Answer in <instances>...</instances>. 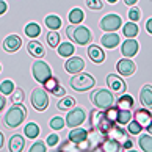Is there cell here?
<instances>
[{
	"instance_id": "6da1fadb",
	"label": "cell",
	"mask_w": 152,
	"mask_h": 152,
	"mask_svg": "<svg viewBox=\"0 0 152 152\" xmlns=\"http://www.w3.org/2000/svg\"><path fill=\"white\" fill-rule=\"evenodd\" d=\"M116 116H118V108L113 105L107 110H100L96 107V110L89 111V126L93 130L99 132L105 138L111 132V129L116 126Z\"/></svg>"
},
{
	"instance_id": "7a4b0ae2",
	"label": "cell",
	"mask_w": 152,
	"mask_h": 152,
	"mask_svg": "<svg viewBox=\"0 0 152 152\" xmlns=\"http://www.w3.org/2000/svg\"><path fill=\"white\" fill-rule=\"evenodd\" d=\"M27 115H28L27 107L22 102L20 104H13V107L7 111V115H5V118H3V124L8 129H16L25 121Z\"/></svg>"
},
{
	"instance_id": "3957f363",
	"label": "cell",
	"mask_w": 152,
	"mask_h": 152,
	"mask_svg": "<svg viewBox=\"0 0 152 152\" xmlns=\"http://www.w3.org/2000/svg\"><path fill=\"white\" fill-rule=\"evenodd\" d=\"M66 35L67 38L71 39L72 42L78 44V46H86V44L91 42L93 39V33L91 30L85 25H80V24H72L66 28Z\"/></svg>"
},
{
	"instance_id": "277c9868",
	"label": "cell",
	"mask_w": 152,
	"mask_h": 152,
	"mask_svg": "<svg viewBox=\"0 0 152 152\" xmlns=\"http://www.w3.org/2000/svg\"><path fill=\"white\" fill-rule=\"evenodd\" d=\"M71 88L77 93H83V91H89L91 88H94L96 80L91 74L88 72H78V74H74V77L71 78Z\"/></svg>"
},
{
	"instance_id": "5b68a950",
	"label": "cell",
	"mask_w": 152,
	"mask_h": 152,
	"mask_svg": "<svg viewBox=\"0 0 152 152\" xmlns=\"http://www.w3.org/2000/svg\"><path fill=\"white\" fill-rule=\"evenodd\" d=\"M91 102L100 110L110 108V107L115 105L113 91H111V89H107V88H100V89H97V91H94L91 94Z\"/></svg>"
},
{
	"instance_id": "8992f818",
	"label": "cell",
	"mask_w": 152,
	"mask_h": 152,
	"mask_svg": "<svg viewBox=\"0 0 152 152\" xmlns=\"http://www.w3.org/2000/svg\"><path fill=\"white\" fill-rule=\"evenodd\" d=\"M31 74H33V77H35V80L42 85L47 78L52 77V69L49 67V64L46 63V61H41L38 58V61H35L33 66H31Z\"/></svg>"
},
{
	"instance_id": "52a82bcc",
	"label": "cell",
	"mask_w": 152,
	"mask_h": 152,
	"mask_svg": "<svg viewBox=\"0 0 152 152\" xmlns=\"http://www.w3.org/2000/svg\"><path fill=\"white\" fill-rule=\"evenodd\" d=\"M31 105L38 111H44L49 107V96L44 88H35L31 91Z\"/></svg>"
},
{
	"instance_id": "ba28073f",
	"label": "cell",
	"mask_w": 152,
	"mask_h": 152,
	"mask_svg": "<svg viewBox=\"0 0 152 152\" xmlns=\"http://www.w3.org/2000/svg\"><path fill=\"white\" fill-rule=\"evenodd\" d=\"M86 119V113L82 107H74L69 110V113L66 115V126L67 127H78L82 126Z\"/></svg>"
},
{
	"instance_id": "9c48e42d",
	"label": "cell",
	"mask_w": 152,
	"mask_h": 152,
	"mask_svg": "<svg viewBox=\"0 0 152 152\" xmlns=\"http://www.w3.org/2000/svg\"><path fill=\"white\" fill-rule=\"evenodd\" d=\"M99 27L105 31H116L118 28L122 27V19L118 14H107L102 18Z\"/></svg>"
},
{
	"instance_id": "30bf717a",
	"label": "cell",
	"mask_w": 152,
	"mask_h": 152,
	"mask_svg": "<svg viewBox=\"0 0 152 152\" xmlns=\"http://www.w3.org/2000/svg\"><path fill=\"white\" fill-rule=\"evenodd\" d=\"M116 69H118V72H119V75L130 77V75L135 74V71H137V64H135L130 58L124 57L116 63Z\"/></svg>"
},
{
	"instance_id": "8fae6325",
	"label": "cell",
	"mask_w": 152,
	"mask_h": 152,
	"mask_svg": "<svg viewBox=\"0 0 152 152\" xmlns=\"http://www.w3.org/2000/svg\"><path fill=\"white\" fill-rule=\"evenodd\" d=\"M83 69H85V61H83V58L80 57H69V60L64 63V71L69 72V74H78V72H82Z\"/></svg>"
},
{
	"instance_id": "7c38bea8",
	"label": "cell",
	"mask_w": 152,
	"mask_h": 152,
	"mask_svg": "<svg viewBox=\"0 0 152 152\" xmlns=\"http://www.w3.org/2000/svg\"><path fill=\"white\" fill-rule=\"evenodd\" d=\"M138 50H140V44H138L137 39H133V38H127L121 46V52H122L124 57H127V58L135 57V55L138 53Z\"/></svg>"
},
{
	"instance_id": "4fadbf2b",
	"label": "cell",
	"mask_w": 152,
	"mask_h": 152,
	"mask_svg": "<svg viewBox=\"0 0 152 152\" xmlns=\"http://www.w3.org/2000/svg\"><path fill=\"white\" fill-rule=\"evenodd\" d=\"M107 85H108V88L116 94H122L124 91H126V83H124V80L119 75L108 74L107 75Z\"/></svg>"
},
{
	"instance_id": "5bb4252c",
	"label": "cell",
	"mask_w": 152,
	"mask_h": 152,
	"mask_svg": "<svg viewBox=\"0 0 152 152\" xmlns=\"http://www.w3.org/2000/svg\"><path fill=\"white\" fill-rule=\"evenodd\" d=\"M22 46V39L18 35H10L3 39V49L7 50L8 53H14L18 52Z\"/></svg>"
},
{
	"instance_id": "9a60e30c",
	"label": "cell",
	"mask_w": 152,
	"mask_h": 152,
	"mask_svg": "<svg viewBox=\"0 0 152 152\" xmlns=\"http://www.w3.org/2000/svg\"><path fill=\"white\" fill-rule=\"evenodd\" d=\"M86 52H88L89 60H91L94 64H102L105 61V52L102 50V47L96 46V44H91V46L88 47Z\"/></svg>"
},
{
	"instance_id": "2e32d148",
	"label": "cell",
	"mask_w": 152,
	"mask_h": 152,
	"mask_svg": "<svg viewBox=\"0 0 152 152\" xmlns=\"http://www.w3.org/2000/svg\"><path fill=\"white\" fill-rule=\"evenodd\" d=\"M133 119L137 121L140 126H143V129H144V127H148L149 124L152 122V113L146 108V107L144 108H138L133 113Z\"/></svg>"
},
{
	"instance_id": "e0dca14e",
	"label": "cell",
	"mask_w": 152,
	"mask_h": 152,
	"mask_svg": "<svg viewBox=\"0 0 152 152\" xmlns=\"http://www.w3.org/2000/svg\"><path fill=\"white\" fill-rule=\"evenodd\" d=\"M71 140V141H74L75 144H80L83 141H86L88 140V130L83 127H72V130L69 132V137H67Z\"/></svg>"
},
{
	"instance_id": "ac0fdd59",
	"label": "cell",
	"mask_w": 152,
	"mask_h": 152,
	"mask_svg": "<svg viewBox=\"0 0 152 152\" xmlns=\"http://www.w3.org/2000/svg\"><path fill=\"white\" fill-rule=\"evenodd\" d=\"M121 149H122L121 141L111 137H105L102 141V146H100V151H105V152H118Z\"/></svg>"
},
{
	"instance_id": "d6986e66",
	"label": "cell",
	"mask_w": 152,
	"mask_h": 152,
	"mask_svg": "<svg viewBox=\"0 0 152 152\" xmlns=\"http://www.w3.org/2000/svg\"><path fill=\"white\" fill-rule=\"evenodd\" d=\"M100 42H102V46L105 49H115L121 42V38L116 35V31H108L100 38Z\"/></svg>"
},
{
	"instance_id": "ffe728a7",
	"label": "cell",
	"mask_w": 152,
	"mask_h": 152,
	"mask_svg": "<svg viewBox=\"0 0 152 152\" xmlns=\"http://www.w3.org/2000/svg\"><path fill=\"white\" fill-rule=\"evenodd\" d=\"M27 50H28V53L35 58H42L44 55H46L44 46L39 41H36V39H33V41H30L28 44H27Z\"/></svg>"
},
{
	"instance_id": "44dd1931",
	"label": "cell",
	"mask_w": 152,
	"mask_h": 152,
	"mask_svg": "<svg viewBox=\"0 0 152 152\" xmlns=\"http://www.w3.org/2000/svg\"><path fill=\"white\" fill-rule=\"evenodd\" d=\"M140 102L146 108H152V85H144L140 91Z\"/></svg>"
},
{
	"instance_id": "7402d4cb",
	"label": "cell",
	"mask_w": 152,
	"mask_h": 152,
	"mask_svg": "<svg viewBox=\"0 0 152 152\" xmlns=\"http://www.w3.org/2000/svg\"><path fill=\"white\" fill-rule=\"evenodd\" d=\"M8 148H10L11 152H20V151H24V148H25V138L22 137V135H13L11 140H10Z\"/></svg>"
},
{
	"instance_id": "603a6c76",
	"label": "cell",
	"mask_w": 152,
	"mask_h": 152,
	"mask_svg": "<svg viewBox=\"0 0 152 152\" xmlns=\"http://www.w3.org/2000/svg\"><path fill=\"white\" fill-rule=\"evenodd\" d=\"M115 107L118 110H132L133 108V97L130 94H122L121 97L116 100Z\"/></svg>"
},
{
	"instance_id": "cb8c5ba5",
	"label": "cell",
	"mask_w": 152,
	"mask_h": 152,
	"mask_svg": "<svg viewBox=\"0 0 152 152\" xmlns=\"http://www.w3.org/2000/svg\"><path fill=\"white\" fill-rule=\"evenodd\" d=\"M138 144H140V149H141V151H144V152H152V135H151V133L140 135Z\"/></svg>"
},
{
	"instance_id": "d4e9b609",
	"label": "cell",
	"mask_w": 152,
	"mask_h": 152,
	"mask_svg": "<svg viewBox=\"0 0 152 152\" xmlns=\"http://www.w3.org/2000/svg\"><path fill=\"white\" fill-rule=\"evenodd\" d=\"M57 49H58V55L60 57H64V58L72 57L74 52H75V47H74L72 42H61Z\"/></svg>"
},
{
	"instance_id": "484cf974",
	"label": "cell",
	"mask_w": 152,
	"mask_h": 152,
	"mask_svg": "<svg viewBox=\"0 0 152 152\" xmlns=\"http://www.w3.org/2000/svg\"><path fill=\"white\" fill-rule=\"evenodd\" d=\"M133 119V113L132 110H118V116H116V122L119 126H127L129 122Z\"/></svg>"
},
{
	"instance_id": "4316f807",
	"label": "cell",
	"mask_w": 152,
	"mask_h": 152,
	"mask_svg": "<svg viewBox=\"0 0 152 152\" xmlns=\"http://www.w3.org/2000/svg\"><path fill=\"white\" fill-rule=\"evenodd\" d=\"M122 33H124V36L126 38H135L140 33V28H138V25H137V22H127L126 25H122Z\"/></svg>"
},
{
	"instance_id": "83f0119b",
	"label": "cell",
	"mask_w": 152,
	"mask_h": 152,
	"mask_svg": "<svg viewBox=\"0 0 152 152\" xmlns=\"http://www.w3.org/2000/svg\"><path fill=\"white\" fill-rule=\"evenodd\" d=\"M58 110H64V111H69L71 108H74L75 107V99L72 97V96H63L61 100H58Z\"/></svg>"
},
{
	"instance_id": "f1b7e54d",
	"label": "cell",
	"mask_w": 152,
	"mask_h": 152,
	"mask_svg": "<svg viewBox=\"0 0 152 152\" xmlns=\"http://www.w3.org/2000/svg\"><path fill=\"white\" fill-rule=\"evenodd\" d=\"M39 132H41V129H39V126H38L36 122H28V124L24 127L25 137H27V138H31V140L38 138V137H39Z\"/></svg>"
},
{
	"instance_id": "f546056e",
	"label": "cell",
	"mask_w": 152,
	"mask_h": 152,
	"mask_svg": "<svg viewBox=\"0 0 152 152\" xmlns=\"http://www.w3.org/2000/svg\"><path fill=\"white\" fill-rule=\"evenodd\" d=\"M24 31L28 38H38L41 35V27H39V24H36V22H30V24H27Z\"/></svg>"
},
{
	"instance_id": "4dcf8cb0",
	"label": "cell",
	"mask_w": 152,
	"mask_h": 152,
	"mask_svg": "<svg viewBox=\"0 0 152 152\" xmlns=\"http://www.w3.org/2000/svg\"><path fill=\"white\" fill-rule=\"evenodd\" d=\"M83 19H85V14L80 8H72L69 13V22L71 24H82Z\"/></svg>"
},
{
	"instance_id": "1f68e13d",
	"label": "cell",
	"mask_w": 152,
	"mask_h": 152,
	"mask_svg": "<svg viewBox=\"0 0 152 152\" xmlns=\"http://www.w3.org/2000/svg\"><path fill=\"white\" fill-rule=\"evenodd\" d=\"M46 25L49 27V30H58L61 27V19L55 14H50L46 18Z\"/></svg>"
},
{
	"instance_id": "d6a6232c",
	"label": "cell",
	"mask_w": 152,
	"mask_h": 152,
	"mask_svg": "<svg viewBox=\"0 0 152 152\" xmlns=\"http://www.w3.org/2000/svg\"><path fill=\"white\" fill-rule=\"evenodd\" d=\"M107 137L116 138V140H119V141H121L122 138H127V133H126V130H124V126H115Z\"/></svg>"
},
{
	"instance_id": "836d02e7",
	"label": "cell",
	"mask_w": 152,
	"mask_h": 152,
	"mask_svg": "<svg viewBox=\"0 0 152 152\" xmlns=\"http://www.w3.org/2000/svg\"><path fill=\"white\" fill-rule=\"evenodd\" d=\"M47 44L50 47H58L60 46V35L57 30H50L47 33Z\"/></svg>"
},
{
	"instance_id": "e575fe53",
	"label": "cell",
	"mask_w": 152,
	"mask_h": 152,
	"mask_svg": "<svg viewBox=\"0 0 152 152\" xmlns=\"http://www.w3.org/2000/svg\"><path fill=\"white\" fill-rule=\"evenodd\" d=\"M58 85H60V82H58V78L52 75V77H50V78H47V80H46V82H44V83H42V88H44V89H46V91H49V93H52V91H53V89H55V88H57V86H58Z\"/></svg>"
},
{
	"instance_id": "d590c367",
	"label": "cell",
	"mask_w": 152,
	"mask_h": 152,
	"mask_svg": "<svg viewBox=\"0 0 152 152\" xmlns=\"http://www.w3.org/2000/svg\"><path fill=\"white\" fill-rule=\"evenodd\" d=\"M14 83L11 82V80H3L2 83H0V93L2 94H5V96H8V94H11L14 91Z\"/></svg>"
},
{
	"instance_id": "8d00e7d4",
	"label": "cell",
	"mask_w": 152,
	"mask_h": 152,
	"mask_svg": "<svg viewBox=\"0 0 152 152\" xmlns=\"http://www.w3.org/2000/svg\"><path fill=\"white\" fill-rule=\"evenodd\" d=\"M24 97H25V94H24V89L22 88H14V91L11 93V102L13 104H20L22 100H24Z\"/></svg>"
},
{
	"instance_id": "74e56055",
	"label": "cell",
	"mask_w": 152,
	"mask_h": 152,
	"mask_svg": "<svg viewBox=\"0 0 152 152\" xmlns=\"http://www.w3.org/2000/svg\"><path fill=\"white\" fill-rule=\"evenodd\" d=\"M64 124H66V121H64L61 116H55V118H52V119H50L49 126L52 127L53 130H61V129L64 127Z\"/></svg>"
},
{
	"instance_id": "f35d334b",
	"label": "cell",
	"mask_w": 152,
	"mask_h": 152,
	"mask_svg": "<svg viewBox=\"0 0 152 152\" xmlns=\"http://www.w3.org/2000/svg\"><path fill=\"white\" fill-rule=\"evenodd\" d=\"M127 130H129V133H130V135H140V133H141V130H143V126H140V124L135 121V119H132L130 122L127 124Z\"/></svg>"
},
{
	"instance_id": "ab89813d",
	"label": "cell",
	"mask_w": 152,
	"mask_h": 152,
	"mask_svg": "<svg viewBox=\"0 0 152 152\" xmlns=\"http://www.w3.org/2000/svg\"><path fill=\"white\" fill-rule=\"evenodd\" d=\"M129 19L133 20V22H138L140 19H141V11H140V8L132 7L130 11H129Z\"/></svg>"
},
{
	"instance_id": "60d3db41",
	"label": "cell",
	"mask_w": 152,
	"mask_h": 152,
	"mask_svg": "<svg viewBox=\"0 0 152 152\" xmlns=\"http://www.w3.org/2000/svg\"><path fill=\"white\" fill-rule=\"evenodd\" d=\"M85 3L89 10H102L104 8L102 0H85Z\"/></svg>"
},
{
	"instance_id": "b9f144b4",
	"label": "cell",
	"mask_w": 152,
	"mask_h": 152,
	"mask_svg": "<svg viewBox=\"0 0 152 152\" xmlns=\"http://www.w3.org/2000/svg\"><path fill=\"white\" fill-rule=\"evenodd\" d=\"M58 151H78V146L74 143V141H71V140H67V141H64L63 144L58 148Z\"/></svg>"
},
{
	"instance_id": "7bdbcfd3",
	"label": "cell",
	"mask_w": 152,
	"mask_h": 152,
	"mask_svg": "<svg viewBox=\"0 0 152 152\" xmlns=\"http://www.w3.org/2000/svg\"><path fill=\"white\" fill-rule=\"evenodd\" d=\"M58 141H60V137L57 133H50L49 137H47V140H46V144L49 146V148H55V146L58 144Z\"/></svg>"
},
{
	"instance_id": "ee69618b",
	"label": "cell",
	"mask_w": 152,
	"mask_h": 152,
	"mask_svg": "<svg viewBox=\"0 0 152 152\" xmlns=\"http://www.w3.org/2000/svg\"><path fill=\"white\" fill-rule=\"evenodd\" d=\"M44 151H46V143H42V141L33 143L30 148V152H44Z\"/></svg>"
},
{
	"instance_id": "f6af8a7d",
	"label": "cell",
	"mask_w": 152,
	"mask_h": 152,
	"mask_svg": "<svg viewBox=\"0 0 152 152\" xmlns=\"http://www.w3.org/2000/svg\"><path fill=\"white\" fill-rule=\"evenodd\" d=\"M64 94H66V89L61 86V85H58V86L52 91V96H57V97H63Z\"/></svg>"
},
{
	"instance_id": "bcb514c9",
	"label": "cell",
	"mask_w": 152,
	"mask_h": 152,
	"mask_svg": "<svg viewBox=\"0 0 152 152\" xmlns=\"http://www.w3.org/2000/svg\"><path fill=\"white\" fill-rule=\"evenodd\" d=\"M122 149L124 151H132L133 149V141H132V140L126 138V141H124V144H122Z\"/></svg>"
},
{
	"instance_id": "7dc6e473",
	"label": "cell",
	"mask_w": 152,
	"mask_h": 152,
	"mask_svg": "<svg viewBox=\"0 0 152 152\" xmlns=\"http://www.w3.org/2000/svg\"><path fill=\"white\" fill-rule=\"evenodd\" d=\"M7 10H8V5L3 2V0H0V16H3L5 13H7Z\"/></svg>"
},
{
	"instance_id": "c3c4849f",
	"label": "cell",
	"mask_w": 152,
	"mask_h": 152,
	"mask_svg": "<svg viewBox=\"0 0 152 152\" xmlns=\"http://www.w3.org/2000/svg\"><path fill=\"white\" fill-rule=\"evenodd\" d=\"M5 105H7V99H5V94L0 93V113H2V110L5 108Z\"/></svg>"
},
{
	"instance_id": "681fc988",
	"label": "cell",
	"mask_w": 152,
	"mask_h": 152,
	"mask_svg": "<svg viewBox=\"0 0 152 152\" xmlns=\"http://www.w3.org/2000/svg\"><path fill=\"white\" fill-rule=\"evenodd\" d=\"M146 30H148L149 35H152V18L148 19V22H146Z\"/></svg>"
},
{
	"instance_id": "f907efd6",
	"label": "cell",
	"mask_w": 152,
	"mask_h": 152,
	"mask_svg": "<svg viewBox=\"0 0 152 152\" xmlns=\"http://www.w3.org/2000/svg\"><path fill=\"white\" fill-rule=\"evenodd\" d=\"M137 2H138V0H124V3L129 5V7H135V5H137Z\"/></svg>"
},
{
	"instance_id": "816d5d0a",
	"label": "cell",
	"mask_w": 152,
	"mask_h": 152,
	"mask_svg": "<svg viewBox=\"0 0 152 152\" xmlns=\"http://www.w3.org/2000/svg\"><path fill=\"white\" fill-rule=\"evenodd\" d=\"M3 144H5V137H3V133L0 132V149L3 148Z\"/></svg>"
},
{
	"instance_id": "f5cc1de1",
	"label": "cell",
	"mask_w": 152,
	"mask_h": 152,
	"mask_svg": "<svg viewBox=\"0 0 152 152\" xmlns=\"http://www.w3.org/2000/svg\"><path fill=\"white\" fill-rule=\"evenodd\" d=\"M146 129H148V133H151V135H152V122H151V124H149V126L146 127Z\"/></svg>"
},
{
	"instance_id": "db71d44e",
	"label": "cell",
	"mask_w": 152,
	"mask_h": 152,
	"mask_svg": "<svg viewBox=\"0 0 152 152\" xmlns=\"http://www.w3.org/2000/svg\"><path fill=\"white\" fill-rule=\"evenodd\" d=\"M107 2H108V3H116L118 0H107Z\"/></svg>"
},
{
	"instance_id": "11a10c76",
	"label": "cell",
	"mask_w": 152,
	"mask_h": 152,
	"mask_svg": "<svg viewBox=\"0 0 152 152\" xmlns=\"http://www.w3.org/2000/svg\"><path fill=\"white\" fill-rule=\"evenodd\" d=\"M0 72H2V64H0Z\"/></svg>"
}]
</instances>
